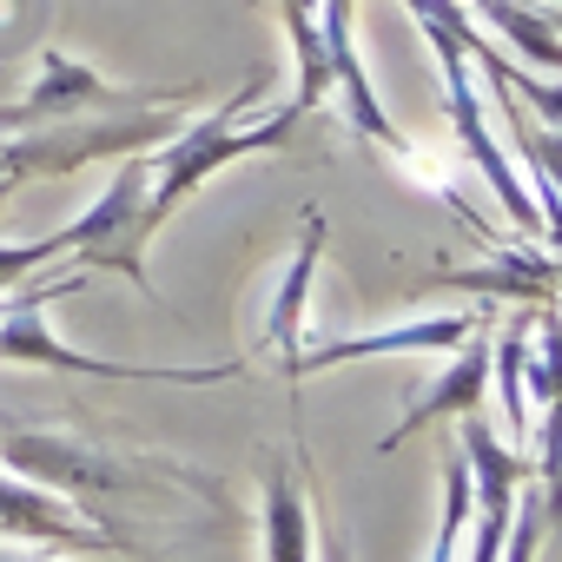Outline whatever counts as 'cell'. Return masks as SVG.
I'll list each match as a JSON object with an SVG mask.
<instances>
[{"label":"cell","instance_id":"1","mask_svg":"<svg viewBox=\"0 0 562 562\" xmlns=\"http://www.w3.org/2000/svg\"><path fill=\"white\" fill-rule=\"evenodd\" d=\"M258 100V80H245L225 106H212V113H199L192 126H179L172 139H159L153 153H146V238L212 179V172H225V166H238V159H251V153H285L292 139H299V126L312 120L299 100H285V106H271L258 126H245L238 113Z\"/></svg>","mask_w":562,"mask_h":562},{"label":"cell","instance_id":"2","mask_svg":"<svg viewBox=\"0 0 562 562\" xmlns=\"http://www.w3.org/2000/svg\"><path fill=\"white\" fill-rule=\"evenodd\" d=\"M87 285V271H60V278H27L21 292H8L0 312V364H41V371H74V378H120V384H232L245 364H120V358H87L74 345H60L47 331V305L74 299Z\"/></svg>","mask_w":562,"mask_h":562},{"label":"cell","instance_id":"3","mask_svg":"<svg viewBox=\"0 0 562 562\" xmlns=\"http://www.w3.org/2000/svg\"><path fill=\"white\" fill-rule=\"evenodd\" d=\"M192 106V100H179ZM179 120L172 106H139V113H93V120H60V126H27L14 139H0V172L21 179H74L93 159H126L153 153V139H172Z\"/></svg>","mask_w":562,"mask_h":562},{"label":"cell","instance_id":"4","mask_svg":"<svg viewBox=\"0 0 562 562\" xmlns=\"http://www.w3.org/2000/svg\"><path fill=\"white\" fill-rule=\"evenodd\" d=\"M397 8L417 14V34L430 41V54H437V67H443V106H450V133H457L463 159L483 172V186L496 192L503 218L522 225L529 238H542V212H536V199L522 192V179H516V166H509V146L490 133V113H483L476 93H470V54H463V41L450 34V21L430 8V0H397Z\"/></svg>","mask_w":562,"mask_h":562},{"label":"cell","instance_id":"5","mask_svg":"<svg viewBox=\"0 0 562 562\" xmlns=\"http://www.w3.org/2000/svg\"><path fill=\"white\" fill-rule=\"evenodd\" d=\"M60 238H67L74 271H87V278L93 271H120L133 292L153 299V271H146V245H153L146 238V153H126L113 186L100 192V205L67 218Z\"/></svg>","mask_w":562,"mask_h":562},{"label":"cell","instance_id":"6","mask_svg":"<svg viewBox=\"0 0 562 562\" xmlns=\"http://www.w3.org/2000/svg\"><path fill=\"white\" fill-rule=\"evenodd\" d=\"M179 100H199V87H113L100 80V67L47 47L41 67H34V87L0 106V126H60V120H93V113H139V106H179Z\"/></svg>","mask_w":562,"mask_h":562},{"label":"cell","instance_id":"7","mask_svg":"<svg viewBox=\"0 0 562 562\" xmlns=\"http://www.w3.org/2000/svg\"><path fill=\"white\" fill-rule=\"evenodd\" d=\"M457 450H463V470H470V490H476V536H470L463 562H503L509 509H516V490L536 476V463L516 443H503L483 411L457 417Z\"/></svg>","mask_w":562,"mask_h":562},{"label":"cell","instance_id":"8","mask_svg":"<svg viewBox=\"0 0 562 562\" xmlns=\"http://www.w3.org/2000/svg\"><path fill=\"white\" fill-rule=\"evenodd\" d=\"M0 463L14 476L54 490V496H120V490H146L153 476L139 470H120L106 450H87V443H67V437H47V430H8L0 437Z\"/></svg>","mask_w":562,"mask_h":562},{"label":"cell","instance_id":"9","mask_svg":"<svg viewBox=\"0 0 562 562\" xmlns=\"http://www.w3.org/2000/svg\"><path fill=\"white\" fill-rule=\"evenodd\" d=\"M318 27H325V67H331V93H345V113H351V126H358L371 146H384L391 159H404V166L417 172V153H411V139L391 126V113L378 106V87H371V74H364V60H358V41H351V0H318Z\"/></svg>","mask_w":562,"mask_h":562},{"label":"cell","instance_id":"10","mask_svg":"<svg viewBox=\"0 0 562 562\" xmlns=\"http://www.w3.org/2000/svg\"><path fill=\"white\" fill-rule=\"evenodd\" d=\"M325 212H305V238L285 265V278H278V292H271V312L258 325V351H271V364L285 371L299 384V358H305V312H312V285H318V265H325Z\"/></svg>","mask_w":562,"mask_h":562},{"label":"cell","instance_id":"11","mask_svg":"<svg viewBox=\"0 0 562 562\" xmlns=\"http://www.w3.org/2000/svg\"><path fill=\"white\" fill-rule=\"evenodd\" d=\"M0 536H21V542H47V549H120V536L100 522H80L67 496L14 476L0 463Z\"/></svg>","mask_w":562,"mask_h":562},{"label":"cell","instance_id":"12","mask_svg":"<svg viewBox=\"0 0 562 562\" xmlns=\"http://www.w3.org/2000/svg\"><path fill=\"white\" fill-rule=\"evenodd\" d=\"M437 292H470V299H522V305H555L562 299V258L536 245H496L483 271H437Z\"/></svg>","mask_w":562,"mask_h":562},{"label":"cell","instance_id":"13","mask_svg":"<svg viewBox=\"0 0 562 562\" xmlns=\"http://www.w3.org/2000/svg\"><path fill=\"white\" fill-rule=\"evenodd\" d=\"M476 331V318L463 312H443V318H404V325H384V331H358V338H331V345H305L299 358V378L312 371H338V364H358V358H397V351H450Z\"/></svg>","mask_w":562,"mask_h":562},{"label":"cell","instance_id":"14","mask_svg":"<svg viewBox=\"0 0 562 562\" xmlns=\"http://www.w3.org/2000/svg\"><path fill=\"white\" fill-rule=\"evenodd\" d=\"M483 384H490V331L476 325L470 338H463V351H457V364L397 417V430L378 443V450H397V443H411L417 430H430V424H457V417H470L476 404H483Z\"/></svg>","mask_w":562,"mask_h":562},{"label":"cell","instance_id":"15","mask_svg":"<svg viewBox=\"0 0 562 562\" xmlns=\"http://www.w3.org/2000/svg\"><path fill=\"white\" fill-rule=\"evenodd\" d=\"M265 562H312V496L292 463L265 470Z\"/></svg>","mask_w":562,"mask_h":562},{"label":"cell","instance_id":"16","mask_svg":"<svg viewBox=\"0 0 562 562\" xmlns=\"http://www.w3.org/2000/svg\"><path fill=\"white\" fill-rule=\"evenodd\" d=\"M463 8H470V14H483V27H496L522 60H536V67L562 74V34L549 27V14L522 8V0H463Z\"/></svg>","mask_w":562,"mask_h":562},{"label":"cell","instance_id":"17","mask_svg":"<svg viewBox=\"0 0 562 562\" xmlns=\"http://www.w3.org/2000/svg\"><path fill=\"white\" fill-rule=\"evenodd\" d=\"M463 522H470V470H463V450H457L443 463V522H437L430 562H463Z\"/></svg>","mask_w":562,"mask_h":562},{"label":"cell","instance_id":"18","mask_svg":"<svg viewBox=\"0 0 562 562\" xmlns=\"http://www.w3.org/2000/svg\"><path fill=\"white\" fill-rule=\"evenodd\" d=\"M318 562H351V542H345V529H338L331 516H325V555H318Z\"/></svg>","mask_w":562,"mask_h":562},{"label":"cell","instance_id":"19","mask_svg":"<svg viewBox=\"0 0 562 562\" xmlns=\"http://www.w3.org/2000/svg\"><path fill=\"white\" fill-rule=\"evenodd\" d=\"M549 27H555V34H562V8H555V14H549Z\"/></svg>","mask_w":562,"mask_h":562}]
</instances>
